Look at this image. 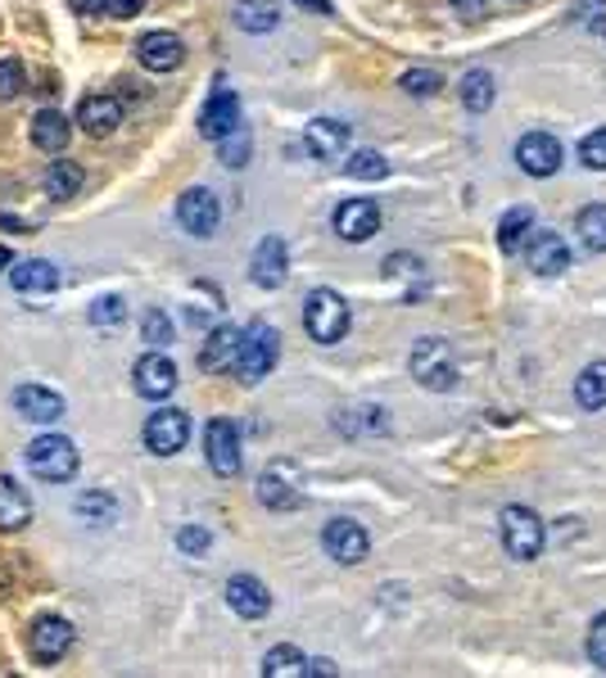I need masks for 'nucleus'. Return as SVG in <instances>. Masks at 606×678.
I'll use <instances>...</instances> for the list:
<instances>
[{
	"instance_id": "nucleus-46",
	"label": "nucleus",
	"mask_w": 606,
	"mask_h": 678,
	"mask_svg": "<svg viewBox=\"0 0 606 678\" xmlns=\"http://www.w3.org/2000/svg\"><path fill=\"white\" fill-rule=\"evenodd\" d=\"M452 5H458L462 19H480L484 10H489V0H452Z\"/></svg>"
},
{
	"instance_id": "nucleus-5",
	"label": "nucleus",
	"mask_w": 606,
	"mask_h": 678,
	"mask_svg": "<svg viewBox=\"0 0 606 678\" xmlns=\"http://www.w3.org/2000/svg\"><path fill=\"white\" fill-rule=\"evenodd\" d=\"M498 525H502V547H507V557L534 561L538 552H543V520H538L530 507H507Z\"/></svg>"
},
{
	"instance_id": "nucleus-37",
	"label": "nucleus",
	"mask_w": 606,
	"mask_h": 678,
	"mask_svg": "<svg viewBox=\"0 0 606 678\" xmlns=\"http://www.w3.org/2000/svg\"><path fill=\"white\" fill-rule=\"evenodd\" d=\"M385 276H389V281H399L408 294H412V286L426 281V271H421V263L412 254H389L385 258Z\"/></svg>"
},
{
	"instance_id": "nucleus-35",
	"label": "nucleus",
	"mask_w": 606,
	"mask_h": 678,
	"mask_svg": "<svg viewBox=\"0 0 606 678\" xmlns=\"http://www.w3.org/2000/svg\"><path fill=\"white\" fill-rule=\"evenodd\" d=\"M344 172L353 181H380V177H389V164H385V154H376V149H357V154H349V159H344Z\"/></svg>"
},
{
	"instance_id": "nucleus-28",
	"label": "nucleus",
	"mask_w": 606,
	"mask_h": 678,
	"mask_svg": "<svg viewBox=\"0 0 606 678\" xmlns=\"http://www.w3.org/2000/svg\"><path fill=\"white\" fill-rule=\"evenodd\" d=\"M534 235V213L521 204V208H507L498 218V250L502 254H521V244Z\"/></svg>"
},
{
	"instance_id": "nucleus-42",
	"label": "nucleus",
	"mask_w": 606,
	"mask_h": 678,
	"mask_svg": "<svg viewBox=\"0 0 606 678\" xmlns=\"http://www.w3.org/2000/svg\"><path fill=\"white\" fill-rule=\"evenodd\" d=\"M218 145H222V164H227V168H245V164H250V136L240 132V128H235L231 136H222Z\"/></svg>"
},
{
	"instance_id": "nucleus-49",
	"label": "nucleus",
	"mask_w": 606,
	"mask_h": 678,
	"mask_svg": "<svg viewBox=\"0 0 606 678\" xmlns=\"http://www.w3.org/2000/svg\"><path fill=\"white\" fill-rule=\"evenodd\" d=\"M10 597H14V574L0 566V602H10Z\"/></svg>"
},
{
	"instance_id": "nucleus-45",
	"label": "nucleus",
	"mask_w": 606,
	"mask_h": 678,
	"mask_svg": "<svg viewBox=\"0 0 606 678\" xmlns=\"http://www.w3.org/2000/svg\"><path fill=\"white\" fill-rule=\"evenodd\" d=\"M145 10V0H105V14L113 19H136Z\"/></svg>"
},
{
	"instance_id": "nucleus-41",
	"label": "nucleus",
	"mask_w": 606,
	"mask_h": 678,
	"mask_svg": "<svg viewBox=\"0 0 606 678\" xmlns=\"http://www.w3.org/2000/svg\"><path fill=\"white\" fill-rule=\"evenodd\" d=\"M580 159H584V168L606 172V128H597V132H589L580 141Z\"/></svg>"
},
{
	"instance_id": "nucleus-48",
	"label": "nucleus",
	"mask_w": 606,
	"mask_h": 678,
	"mask_svg": "<svg viewBox=\"0 0 606 678\" xmlns=\"http://www.w3.org/2000/svg\"><path fill=\"white\" fill-rule=\"evenodd\" d=\"M77 14H105V0H69Z\"/></svg>"
},
{
	"instance_id": "nucleus-50",
	"label": "nucleus",
	"mask_w": 606,
	"mask_h": 678,
	"mask_svg": "<svg viewBox=\"0 0 606 678\" xmlns=\"http://www.w3.org/2000/svg\"><path fill=\"white\" fill-rule=\"evenodd\" d=\"M299 5H308L313 14H330V0H299Z\"/></svg>"
},
{
	"instance_id": "nucleus-38",
	"label": "nucleus",
	"mask_w": 606,
	"mask_h": 678,
	"mask_svg": "<svg viewBox=\"0 0 606 678\" xmlns=\"http://www.w3.org/2000/svg\"><path fill=\"white\" fill-rule=\"evenodd\" d=\"M128 322V303L123 299H118V294H105V299H96V303H90V326H123Z\"/></svg>"
},
{
	"instance_id": "nucleus-32",
	"label": "nucleus",
	"mask_w": 606,
	"mask_h": 678,
	"mask_svg": "<svg viewBox=\"0 0 606 678\" xmlns=\"http://www.w3.org/2000/svg\"><path fill=\"white\" fill-rule=\"evenodd\" d=\"M574 231H580L589 254H606V204H589L580 218H574Z\"/></svg>"
},
{
	"instance_id": "nucleus-27",
	"label": "nucleus",
	"mask_w": 606,
	"mask_h": 678,
	"mask_svg": "<svg viewBox=\"0 0 606 678\" xmlns=\"http://www.w3.org/2000/svg\"><path fill=\"white\" fill-rule=\"evenodd\" d=\"M82 181H86V172H82L73 159H54V164L46 168V177H41V186H46V195H50L54 204H64V199H73V195L82 191Z\"/></svg>"
},
{
	"instance_id": "nucleus-40",
	"label": "nucleus",
	"mask_w": 606,
	"mask_h": 678,
	"mask_svg": "<svg viewBox=\"0 0 606 678\" xmlns=\"http://www.w3.org/2000/svg\"><path fill=\"white\" fill-rule=\"evenodd\" d=\"M403 90H408V96H416V100H431L439 90V73L435 69H408L403 73Z\"/></svg>"
},
{
	"instance_id": "nucleus-17",
	"label": "nucleus",
	"mask_w": 606,
	"mask_h": 678,
	"mask_svg": "<svg viewBox=\"0 0 606 678\" xmlns=\"http://www.w3.org/2000/svg\"><path fill=\"white\" fill-rule=\"evenodd\" d=\"M303 149H308L313 159H344V149H349V122H340V118H313L308 132H303Z\"/></svg>"
},
{
	"instance_id": "nucleus-21",
	"label": "nucleus",
	"mask_w": 606,
	"mask_h": 678,
	"mask_svg": "<svg viewBox=\"0 0 606 678\" xmlns=\"http://www.w3.org/2000/svg\"><path fill=\"white\" fill-rule=\"evenodd\" d=\"M132 376H136V394H141V398H155V403L177 389V366H172L163 353H145V358L136 362Z\"/></svg>"
},
{
	"instance_id": "nucleus-20",
	"label": "nucleus",
	"mask_w": 606,
	"mask_h": 678,
	"mask_svg": "<svg viewBox=\"0 0 606 678\" xmlns=\"http://www.w3.org/2000/svg\"><path fill=\"white\" fill-rule=\"evenodd\" d=\"M118 122H123V105L113 96H86L77 105V128L90 136V141H105L118 132Z\"/></svg>"
},
{
	"instance_id": "nucleus-30",
	"label": "nucleus",
	"mask_w": 606,
	"mask_h": 678,
	"mask_svg": "<svg viewBox=\"0 0 606 678\" xmlns=\"http://www.w3.org/2000/svg\"><path fill=\"white\" fill-rule=\"evenodd\" d=\"M574 403L584 412H602L606 408V362H589L580 380H574Z\"/></svg>"
},
{
	"instance_id": "nucleus-19",
	"label": "nucleus",
	"mask_w": 606,
	"mask_h": 678,
	"mask_svg": "<svg viewBox=\"0 0 606 678\" xmlns=\"http://www.w3.org/2000/svg\"><path fill=\"white\" fill-rule=\"evenodd\" d=\"M14 412H19L23 421H33V425H54L59 416L69 412V403H64V398H59L54 389L23 385V389L14 394Z\"/></svg>"
},
{
	"instance_id": "nucleus-26",
	"label": "nucleus",
	"mask_w": 606,
	"mask_h": 678,
	"mask_svg": "<svg viewBox=\"0 0 606 678\" xmlns=\"http://www.w3.org/2000/svg\"><path fill=\"white\" fill-rule=\"evenodd\" d=\"M281 23V5L277 0H235V27L240 33H271Z\"/></svg>"
},
{
	"instance_id": "nucleus-1",
	"label": "nucleus",
	"mask_w": 606,
	"mask_h": 678,
	"mask_svg": "<svg viewBox=\"0 0 606 678\" xmlns=\"http://www.w3.org/2000/svg\"><path fill=\"white\" fill-rule=\"evenodd\" d=\"M281 358V335L271 330L267 322H254L250 330H240V344H235V376L245 385H258L263 376H271V366Z\"/></svg>"
},
{
	"instance_id": "nucleus-51",
	"label": "nucleus",
	"mask_w": 606,
	"mask_h": 678,
	"mask_svg": "<svg viewBox=\"0 0 606 678\" xmlns=\"http://www.w3.org/2000/svg\"><path fill=\"white\" fill-rule=\"evenodd\" d=\"M10 267H14V254L5 250V244H0V271H10Z\"/></svg>"
},
{
	"instance_id": "nucleus-25",
	"label": "nucleus",
	"mask_w": 606,
	"mask_h": 678,
	"mask_svg": "<svg viewBox=\"0 0 606 678\" xmlns=\"http://www.w3.org/2000/svg\"><path fill=\"white\" fill-rule=\"evenodd\" d=\"M10 281H14L19 294H50V290L59 286V271H54V263H46V258H27V263L10 267Z\"/></svg>"
},
{
	"instance_id": "nucleus-2",
	"label": "nucleus",
	"mask_w": 606,
	"mask_h": 678,
	"mask_svg": "<svg viewBox=\"0 0 606 678\" xmlns=\"http://www.w3.org/2000/svg\"><path fill=\"white\" fill-rule=\"evenodd\" d=\"M408 366H412V376H416L421 389H431V394L458 389V358H452L448 339H439V335L416 339V349H412Z\"/></svg>"
},
{
	"instance_id": "nucleus-10",
	"label": "nucleus",
	"mask_w": 606,
	"mask_h": 678,
	"mask_svg": "<svg viewBox=\"0 0 606 678\" xmlns=\"http://www.w3.org/2000/svg\"><path fill=\"white\" fill-rule=\"evenodd\" d=\"M290 276V254H286V240L281 235H263L258 250L250 258V281L258 290H281Z\"/></svg>"
},
{
	"instance_id": "nucleus-3",
	"label": "nucleus",
	"mask_w": 606,
	"mask_h": 678,
	"mask_svg": "<svg viewBox=\"0 0 606 678\" xmlns=\"http://www.w3.org/2000/svg\"><path fill=\"white\" fill-rule=\"evenodd\" d=\"M77 467H82L77 444L64 435H41V439L27 444V471L46 484H69L77 475Z\"/></svg>"
},
{
	"instance_id": "nucleus-29",
	"label": "nucleus",
	"mask_w": 606,
	"mask_h": 678,
	"mask_svg": "<svg viewBox=\"0 0 606 678\" xmlns=\"http://www.w3.org/2000/svg\"><path fill=\"white\" fill-rule=\"evenodd\" d=\"M235 344H240V330L235 326H218V330H208L204 339V353H199V366L204 372H222V366L235 362Z\"/></svg>"
},
{
	"instance_id": "nucleus-43",
	"label": "nucleus",
	"mask_w": 606,
	"mask_h": 678,
	"mask_svg": "<svg viewBox=\"0 0 606 678\" xmlns=\"http://www.w3.org/2000/svg\"><path fill=\"white\" fill-rule=\"evenodd\" d=\"M177 547L186 552V557H204V552L214 547V534H208V530H199V525H186V530L177 534Z\"/></svg>"
},
{
	"instance_id": "nucleus-14",
	"label": "nucleus",
	"mask_w": 606,
	"mask_h": 678,
	"mask_svg": "<svg viewBox=\"0 0 606 678\" xmlns=\"http://www.w3.org/2000/svg\"><path fill=\"white\" fill-rule=\"evenodd\" d=\"M227 606L240 615V620H263V615L271 610V593H267V583L254 579V574H231L227 579Z\"/></svg>"
},
{
	"instance_id": "nucleus-12",
	"label": "nucleus",
	"mask_w": 606,
	"mask_h": 678,
	"mask_svg": "<svg viewBox=\"0 0 606 678\" xmlns=\"http://www.w3.org/2000/svg\"><path fill=\"white\" fill-rule=\"evenodd\" d=\"M258 503L271 507V511H294L303 503V484H299V471L277 461L271 471L258 475Z\"/></svg>"
},
{
	"instance_id": "nucleus-7",
	"label": "nucleus",
	"mask_w": 606,
	"mask_h": 678,
	"mask_svg": "<svg viewBox=\"0 0 606 678\" xmlns=\"http://www.w3.org/2000/svg\"><path fill=\"white\" fill-rule=\"evenodd\" d=\"M186 439H191V416L181 408H159L155 416L145 421V448L155 457L181 452V448H186Z\"/></svg>"
},
{
	"instance_id": "nucleus-39",
	"label": "nucleus",
	"mask_w": 606,
	"mask_h": 678,
	"mask_svg": "<svg viewBox=\"0 0 606 678\" xmlns=\"http://www.w3.org/2000/svg\"><path fill=\"white\" fill-rule=\"evenodd\" d=\"M23 86H27L23 64H19L14 55H5V59H0V100H14V96H23Z\"/></svg>"
},
{
	"instance_id": "nucleus-13",
	"label": "nucleus",
	"mask_w": 606,
	"mask_h": 678,
	"mask_svg": "<svg viewBox=\"0 0 606 678\" xmlns=\"http://www.w3.org/2000/svg\"><path fill=\"white\" fill-rule=\"evenodd\" d=\"M240 128V100L231 86H218L214 96H208V105L199 109V136L204 141H222Z\"/></svg>"
},
{
	"instance_id": "nucleus-34",
	"label": "nucleus",
	"mask_w": 606,
	"mask_h": 678,
	"mask_svg": "<svg viewBox=\"0 0 606 678\" xmlns=\"http://www.w3.org/2000/svg\"><path fill=\"white\" fill-rule=\"evenodd\" d=\"M462 105L471 109V113H484L494 105V77L484 73V69H471L466 77H462Z\"/></svg>"
},
{
	"instance_id": "nucleus-8",
	"label": "nucleus",
	"mask_w": 606,
	"mask_h": 678,
	"mask_svg": "<svg viewBox=\"0 0 606 678\" xmlns=\"http://www.w3.org/2000/svg\"><path fill=\"white\" fill-rule=\"evenodd\" d=\"M204 457H208V467H214V475H222V480L240 475V429L227 416L208 421V429H204Z\"/></svg>"
},
{
	"instance_id": "nucleus-11",
	"label": "nucleus",
	"mask_w": 606,
	"mask_h": 678,
	"mask_svg": "<svg viewBox=\"0 0 606 678\" xmlns=\"http://www.w3.org/2000/svg\"><path fill=\"white\" fill-rule=\"evenodd\" d=\"M27 646H33V656H37L41 665L64 661V656H69V646H73V625L64 620V615H41V620H33Z\"/></svg>"
},
{
	"instance_id": "nucleus-36",
	"label": "nucleus",
	"mask_w": 606,
	"mask_h": 678,
	"mask_svg": "<svg viewBox=\"0 0 606 678\" xmlns=\"http://www.w3.org/2000/svg\"><path fill=\"white\" fill-rule=\"evenodd\" d=\"M141 335H145V344H149V349H168L172 339H177V330H172V317L163 313V307H149V313H145V322H141Z\"/></svg>"
},
{
	"instance_id": "nucleus-15",
	"label": "nucleus",
	"mask_w": 606,
	"mask_h": 678,
	"mask_svg": "<svg viewBox=\"0 0 606 678\" xmlns=\"http://www.w3.org/2000/svg\"><path fill=\"white\" fill-rule=\"evenodd\" d=\"M517 164H521V172H530V177H553V172L561 168V141L548 136V132H530V136H521V145H517Z\"/></svg>"
},
{
	"instance_id": "nucleus-4",
	"label": "nucleus",
	"mask_w": 606,
	"mask_h": 678,
	"mask_svg": "<svg viewBox=\"0 0 606 678\" xmlns=\"http://www.w3.org/2000/svg\"><path fill=\"white\" fill-rule=\"evenodd\" d=\"M303 330H308L317 344H340L349 335V303L336 290H313L303 299Z\"/></svg>"
},
{
	"instance_id": "nucleus-9",
	"label": "nucleus",
	"mask_w": 606,
	"mask_h": 678,
	"mask_svg": "<svg viewBox=\"0 0 606 678\" xmlns=\"http://www.w3.org/2000/svg\"><path fill=\"white\" fill-rule=\"evenodd\" d=\"M177 218H181V227H186L191 235L208 240V235L218 231V222H222V204H218V195H214V191L191 186L186 195L177 199Z\"/></svg>"
},
{
	"instance_id": "nucleus-18",
	"label": "nucleus",
	"mask_w": 606,
	"mask_h": 678,
	"mask_svg": "<svg viewBox=\"0 0 606 678\" xmlns=\"http://www.w3.org/2000/svg\"><path fill=\"white\" fill-rule=\"evenodd\" d=\"M136 59L149 73H172V69H181V59H186V46H181L177 33H145L136 41Z\"/></svg>"
},
{
	"instance_id": "nucleus-31",
	"label": "nucleus",
	"mask_w": 606,
	"mask_h": 678,
	"mask_svg": "<svg viewBox=\"0 0 606 678\" xmlns=\"http://www.w3.org/2000/svg\"><path fill=\"white\" fill-rule=\"evenodd\" d=\"M73 511H77V520H86V525H109V520L118 516V503L105 488H86V493L73 498Z\"/></svg>"
},
{
	"instance_id": "nucleus-44",
	"label": "nucleus",
	"mask_w": 606,
	"mask_h": 678,
	"mask_svg": "<svg viewBox=\"0 0 606 678\" xmlns=\"http://www.w3.org/2000/svg\"><path fill=\"white\" fill-rule=\"evenodd\" d=\"M584 652H589V661L597 665V669H606V610L593 620V629H589V642H584Z\"/></svg>"
},
{
	"instance_id": "nucleus-16",
	"label": "nucleus",
	"mask_w": 606,
	"mask_h": 678,
	"mask_svg": "<svg viewBox=\"0 0 606 678\" xmlns=\"http://www.w3.org/2000/svg\"><path fill=\"white\" fill-rule=\"evenodd\" d=\"M336 231H340V240H349V244L372 240V235L380 231V208H376V199H344V204L336 208Z\"/></svg>"
},
{
	"instance_id": "nucleus-47",
	"label": "nucleus",
	"mask_w": 606,
	"mask_h": 678,
	"mask_svg": "<svg viewBox=\"0 0 606 678\" xmlns=\"http://www.w3.org/2000/svg\"><path fill=\"white\" fill-rule=\"evenodd\" d=\"M303 674H313V678H330V674H336V665H330V661H303Z\"/></svg>"
},
{
	"instance_id": "nucleus-24",
	"label": "nucleus",
	"mask_w": 606,
	"mask_h": 678,
	"mask_svg": "<svg viewBox=\"0 0 606 678\" xmlns=\"http://www.w3.org/2000/svg\"><path fill=\"white\" fill-rule=\"evenodd\" d=\"M69 136H73V122H69L64 113H59V109H41V113L33 118V145H37V149H46V154H64Z\"/></svg>"
},
{
	"instance_id": "nucleus-33",
	"label": "nucleus",
	"mask_w": 606,
	"mask_h": 678,
	"mask_svg": "<svg viewBox=\"0 0 606 678\" xmlns=\"http://www.w3.org/2000/svg\"><path fill=\"white\" fill-rule=\"evenodd\" d=\"M263 678H303V652L290 642L271 646V652L263 656Z\"/></svg>"
},
{
	"instance_id": "nucleus-23",
	"label": "nucleus",
	"mask_w": 606,
	"mask_h": 678,
	"mask_svg": "<svg viewBox=\"0 0 606 678\" xmlns=\"http://www.w3.org/2000/svg\"><path fill=\"white\" fill-rule=\"evenodd\" d=\"M33 520V498L14 475H0V534H19Z\"/></svg>"
},
{
	"instance_id": "nucleus-22",
	"label": "nucleus",
	"mask_w": 606,
	"mask_h": 678,
	"mask_svg": "<svg viewBox=\"0 0 606 678\" xmlns=\"http://www.w3.org/2000/svg\"><path fill=\"white\" fill-rule=\"evenodd\" d=\"M530 267L538 276H561L570 267V244L557 231H538L530 235Z\"/></svg>"
},
{
	"instance_id": "nucleus-6",
	"label": "nucleus",
	"mask_w": 606,
	"mask_h": 678,
	"mask_svg": "<svg viewBox=\"0 0 606 678\" xmlns=\"http://www.w3.org/2000/svg\"><path fill=\"white\" fill-rule=\"evenodd\" d=\"M322 547H326V557H330V561H340V566H357V561H367L372 538H367V530H362L357 520L336 516V520H330V525L322 530Z\"/></svg>"
}]
</instances>
